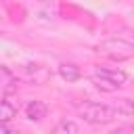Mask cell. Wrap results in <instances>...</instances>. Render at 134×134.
Wrapping results in <instances>:
<instances>
[{
	"label": "cell",
	"instance_id": "cell-1",
	"mask_svg": "<svg viewBox=\"0 0 134 134\" xmlns=\"http://www.w3.org/2000/svg\"><path fill=\"white\" fill-rule=\"evenodd\" d=\"M77 113H80V117H84V121L94 124V126L109 124L115 117H119V111H115V109H111L107 105H100V103H92V100L80 103L77 105Z\"/></svg>",
	"mask_w": 134,
	"mask_h": 134
},
{
	"label": "cell",
	"instance_id": "cell-2",
	"mask_svg": "<svg viewBox=\"0 0 134 134\" xmlns=\"http://www.w3.org/2000/svg\"><path fill=\"white\" fill-rule=\"evenodd\" d=\"M98 52H103V54H107V57H111V59H117V61H121V59H130L132 54H134V46H132V42H126V40H105V42H100L98 44Z\"/></svg>",
	"mask_w": 134,
	"mask_h": 134
},
{
	"label": "cell",
	"instance_id": "cell-3",
	"mask_svg": "<svg viewBox=\"0 0 134 134\" xmlns=\"http://www.w3.org/2000/svg\"><path fill=\"white\" fill-rule=\"evenodd\" d=\"M94 75H96V77H103V80H107V82H111V84H115L117 88H121V86L126 84V80H128L126 71L115 69V67H105V65H98V67L94 69Z\"/></svg>",
	"mask_w": 134,
	"mask_h": 134
},
{
	"label": "cell",
	"instance_id": "cell-4",
	"mask_svg": "<svg viewBox=\"0 0 134 134\" xmlns=\"http://www.w3.org/2000/svg\"><path fill=\"white\" fill-rule=\"evenodd\" d=\"M25 117L29 121H40L46 117V105L42 100H29L25 107Z\"/></svg>",
	"mask_w": 134,
	"mask_h": 134
},
{
	"label": "cell",
	"instance_id": "cell-5",
	"mask_svg": "<svg viewBox=\"0 0 134 134\" xmlns=\"http://www.w3.org/2000/svg\"><path fill=\"white\" fill-rule=\"evenodd\" d=\"M59 75L67 82H75V80H80V69L71 63H61L59 65Z\"/></svg>",
	"mask_w": 134,
	"mask_h": 134
},
{
	"label": "cell",
	"instance_id": "cell-6",
	"mask_svg": "<svg viewBox=\"0 0 134 134\" xmlns=\"http://www.w3.org/2000/svg\"><path fill=\"white\" fill-rule=\"evenodd\" d=\"M15 115H17V109H15V105H10V103H6V100H0V124H6V121H10Z\"/></svg>",
	"mask_w": 134,
	"mask_h": 134
},
{
	"label": "cell",
	"instance_id": "cell-7",
	"mask_svg": "<svg viewBox=\"0 0 134 134\" xmlns=\"http://www.w3.org/2000/svg\"><path fill=\"white\" fill-rule=\"evenodd\" d=\"M54 132H57V134H63V132H65V134H67V132H69V134H77V132H80V126H77L75 121H69V119H63L61 124H57V128H54Z\"/></svg>",
	"mask_w": 134,
	"mask_h": 134
}]
</instances>
